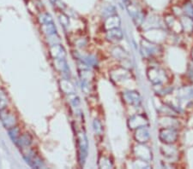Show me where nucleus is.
I'll return each mask as SVG.
<instances>
[{
	"instance_id": "7ed1b4c3",
	"label": "nucleus",
	"mask_w": 193,
	"mask_h": 169,
	"mask_svg": "<svg viewBox=\"0 0 193 169\" xmlns=\"http://www.w3.org/2000/svg\"><path fill=\"white\" fill-rule=\"evenodd\" d=\"M32 143H33L32 136L30 135L29 133L25 132V133H21V135L17 138V139L14 144L21 149L30 147V145H32Z\"/></svg>"
},
{
	"instance_id": "f257e3e1",
	"label": "nucleus",
	"mask_w": 193,
	"mask_h": 169,
	"mask_svg": "<svg viewBox=\"0 0 193 169\" xmlns=\"http://www.w3.org/2000/svg\"><path fill=\"white\" fill-rule=\"evenodd\" d=\"M22 157L29 165L33 168H41L42 167V161L38 155L35 153L34 149H30L29 147L21 149Z\"/></svg>"
},
{
	"instance_id": "423d86ee",
	"label": "nucleus",
	"mask_w": 193,
	"mask_h": 169,
	"mask_svg": "<svg viewBox=\"0 0 193 169\" xmlns=\"http://www.w3.org/2000/svg\"><path fill=\"white\" fill-rule=\"evenodd\" d=\"M41 30L43 33H46V34H51V33H54V25L52 24V22H48V23L41 24Z\"/></svg>"
},
{
	"instance_id": "f03ea898",
	"label": "nucleus",
	"mask_w": 193,
	"mask_h": 169,
	"mask_svg": "<svg viewBox=\"0 0 193 169\" xmlns=\"http://www.w3.org/2000/svg\"><path fill=\"white\" fill-rule=\"evenodd\" d=\"M0 120L3 124L5 129H10L17 126L18 124V117L11 110L5 108L4 110L0 111Z\"/></svg>"
},
{
	"instance_id": "39448f33",
	"label": "nucleus",
	"mask_w": 193,
	"mask_h": 169,
	"mask_svg": "<svg viewBox=\"0 0 193 169\" xmlns=\"http://www.w3.org/2000/svg\"><path fill=\"white\" fill-rule=\"evenodd\" d=\"M8 134L9 137L10 138V139L13 141V143H15L17 139V138L21 135V129L17 126L12 128H10V129H8Z\"/></svg>"
},
{
	"instance_id": "20e7f679",
	"label": "nucleus",
	"mask_w": 193,
	"mask_h": 169,
	"mask_svg": "<svg viewBox=\"0 0 193 169\" xmlns=\"http://www.w3.org/2000/svg\"><path fill=\"white\" fill-rule=\"evenodd\" d=\"M9 103V97L6 91L0 87V111L7 108Z\"/></svg>"
}]
</instances>
